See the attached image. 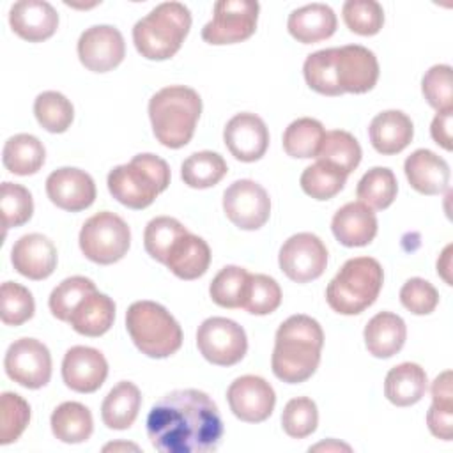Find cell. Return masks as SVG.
<instances>
[{
    "instance_id": "obj_1",
    "label": "cell",
    "mask_w": 453,
    "mask_h": 453,
    "mask_svg": "<svg viewBox=\"0 0 453 453\" xmlns=\"http://www.w3.org/2000/svg\"><path fill=\"white\" fill-rule=\"evenodd\" d=\"M147 435L159 453H209L223 437L214 400L198 389H175L161 396L147 416Z\"/></svg>"
},
{
    "instance_id": "obj_2",
    "label": "cell",
    "mask_w": 453,
    "mask_h": 453,
    "mask_svg": "<svg viewBox=\"0 0 453 453\" xmlns=\"http://www.w3.org/2000/svg\"><path fill=\"white\" fill-rule=\"evenodd\" d=\"M303 73L308 87L317 94H365L379 80V62L372 50L359 44H347L310 53L304 60Z\"/></svg>"
},
{
    "instance_id": "obj_3",
    "label": "cell",
    "mask_w": 453,
    "mask_h": 453,
    "mask_svg": "<svg viewBox=\"0 0 453 453\" xmlns=\"http://www.w3.org/2000/svg\"><path fill=\"white\" fill-rule=\"evenodd\" d=\"M322 347L324 331L315 319L303 313L288 317L274 336L273 373L287 384L308 380L319 368Z\"/></svg>"
},
{
    "instance_id": "obj_4",
    "label": "cell",
    "mask_w": 453,
    "mask_h": 453,
    "mask_svg": "<svg viewBox=\"0 0 453 453\" xmlns=\"http://www.w3.org/2000/svg\"><path fill=\"white\" fill-rule=\"evenodd\" d=\"M202 113V97L195 88L170 85L149 101V119L156 140L168 149L188 145Z\"/></svg>"
},
{
    "instance_id": "obj_5",
    "label": "cell",
    "mask_w": 453,
    "mask_h": 453,
    "mask_svg": "<svg viewBox=\"0 0 453 453\" xmlns=\"http://www.w3.org/2000/svg\"><path fill=\"white\" fill-rule=\"evenodd\" d=\"M191 28V12L180 2H163L133 27L136 51L147 60L172 58Z\"/></svg>"
},
{
    "instance_id": "obj_6",
    "label": "cell",
    "mask_w": 453,
    "mask_h": 453,
    "mask_svg": "<svg viewBox=\"0 0 453 453\" xmlns=\"http://www.w3.org/2000/svg\"><path fill=\"white\" fill-rule=\"evenodd\" d=\"M106 184L119 203L136 211L145 209L168 188L170 166L156 154H136L129 163L110 170Z\"/></svg>"
},
{
    "instance_id": "obj_7",
    "label": "cell",
    "mask_w": 453,
    "mask_h": 453,
    "mask_svg": "<svg viewBox=\"0 0 453 453\" xmlns=\"http://www.w3.org/2000/svg\"><path fill=\"white\" fill-rule=\"evenodd\" d=\"M384 271L372 257L347 260L326 288V301L340 315H357L375 303Z\"/></svg>"
},
{
    "instance_id": "obj_8",
    "label": "cell",
    "mask_w": 453,
    "mask_h": 453,
    "mask_svg": "<svg viewBox=\"0 0 453 453\" xmlns=\"http://www.w3.org/2000/svg\"><path fill=\"white\" fill-rule=\"evenodd\" d=\"M126 329L136 349L154 359L175 354L182 345V329L159 303L136 301L126 311Z\"/></svg>"
},
{
    "instance_id": "obj_9",
    "label": "cell",
    "mask_w": 453,
    "mask_h": 453,
    "mask_svg": "<svg viewBox=\"0 0 453 453\" xmlns=\"http://www.w3.org/2000/svg\"><path fill=\"white\" fill-rule=\"evenodd\" d=\"M78 241L81 253L90 262L110 265L127 253L131 246V230L120 216L103 211L83 223Z\"/></svg>"
},
{
    "instance_id": "obj_10",
    "label": "cell",
    "mask_w": 453,
    "mask_h": 453,
    "mask_svg": "<svg viewBox=\"0 0 453 453\" xmlns=\"http://www.w3.org/2000/svg\"><path fill=\"white\" fill-rule=\"evenodd\" d=\"M258 11L255 0H219L214 4L212 19L202 28V39L214 46L242 42L255 34Z\"/></svg>"
},
{
    "instance_id": "obj_11",
    "label": "cell",
    "mask_w": 453,
    "mask_h": 453,
    "mask_svg": "<svg viewBox=\"0 0 453 453\" xmlns=\"http://www.w3.org/2000/svg\"><path fill=\"white\" fill-rule=\"evenodd\" d=\"M196 347L212 365H237L248 350V338L242 326L226 317H209L196 331Z\"/></svg>"
},
{
    "instance_id": "obj_12",
    "label": "cell",
    "mask_w": 453,
    "mask_h": 453,
    "mask_svg": "<svg viewBox=\"0 0 453 453\" xmlns=\"http://www.w3.org/2000/svg\"><path fill=\"white\" fill-rule=\"evenodd\" d=\"M280 269L296 283H308L322 276L327 265V248L310 232L290 235L278 255Z\"/></svg>"
},
{
    "instance_id": "obj_13",
    "label": "cell",
    "mask_w": 453,
    "mask_h": 453,
    "mask_svg": "<svg viewBox=\"0 0 453 453\" xmlns=\"http://www.w3.org/2000/svg\"><path fill=\"white\" fill-rule=\"evenodd\" d=\"M5 373L16 384L39 389L51 379V354L48 347L35 338H19L12 342L4 359Z\"/></svg>"
},
{
    "instance_id": "obj_14",
    "label": "cell",
    "mask_w": 453,
    "mask_h": 453,
    "mask_svg": "<svg viewBox=\"0 0 453 453\" xmlns=\"http://www.w3.org/2000/svg\"><path fill=\"white\" fill-rule=\"evenodd\" d=\"M223 211L237 228L258 230L269 219L271 198L258 182L239 179L225 189Z\"/></svg>"
},
{
    "instance_id": "obj_15",
    "label": "cell",
    "mask_w": 453,
    "mask_h": 453,
    "mask_svg": "<svg viewBox=\"0 0 453 453\" xmlns=\"http://www.w3.org/2000/svg\"><path fill=\"white\" fill-rule=\"evenodd\" d=\"M226 400L235 418L246 423H260L273 414L276 393L265 379L242 375L228 386Z\"/></svg>"
},
{
    "instance_id": "obj_16",
    "label": "cell",
    "mask_w": 453,
    "mask_h": 453,
    "mask_svg": "<svg viewBox=\"0 0 453 453\" xmlns=\"http://www.w3.org/2000/svg\"><path fill=\"white\" fill-rule=\"evenodd\" d=\"M80 62L92 73H108L126 57V42L119 28L94 25L78 39Z\"/></svg>"
},
{
    "instance_id": "obj_17",
    "label": "cell",
    "mask_w": 453,
    "mask_h": 453,
    "mask_svg": "<svg viewBox=\"0 0 453 453\" xmlns=\"http://www.w3.org/2000/svg\"><path fill=\"white\" fill-rule=\"evenodd\" d=\"M223 142L235 159L253 163L258 161L269 147V129L258 115L242 111L226 122Z\"/></svg>"
},
{
    "instance_id": "obj_18",
    "label": "cell",
    "mask_w": 453,
    "mask_h": 453,
    "mask_svg": "<svg viewBox=\"0 0 453 453\" xmlns=\"http://www.w3.org/2000/svg\"><path fill=\"white\" fill-rule=\"evenodd\" d=\"M46 195L58 209L80 212L94 203L96 184L85 170L62 166L48 175Z\"/></svg>"
},
{
    "instance_id": "obj_19",
    "label": "cell",
    "mask_w": 453,
    "mask_h": 453,
    "mask_svg": "<svg viewBox=\"0 0 453 453\" xmlns=\"http://www.w3.org/2000/svg\"><path fill=\"white\" fill-rule=\"evenodd\" d=\"M108 377V361L94 347H71L62 359V379L76 393L97 391Z\"/></svg>"
},
{
    "instance_id": "obj_20",
    "label": "cell",
    "mask_w": 453,
    "mask_h": 453,
    "mask_svg": "<svg viewBox=\"0 0 453 453\" xmlns=\"http://www.w3.org/2000/svg\"><path fill=\"white\" fill-rule=\"evenodd\" d=\"M11 262L21 276L35 281L46 280L57 267V248L42 234H27L14 242Z\"/></svg>"
},
{
    "instance_id": "obj_21",
    "label": "cell",
    "mask_w": 453,
    "mask_h": 453,
    "mask_svg": "<svg viewBox=\"0 0 453 453\" xmlns=\"http://www.w3.org/2000/svg\"><path fill=\"white\" fill-rule=\"evenodd\" d=\"M9 23L16 35L28 42L50 39L58 28L55 7L44 0H19L9 11Z\"/></svg>"
},
{
    "instance_id": "obj_22",
    "label": "cell",
    "mask_w": 453,
    "mask_h": 453,
    "mask_svg": "<svg viewBox=\"0 0 453 453\" xmlns=\"http://www.w3.org/2000/svg\"><path fill=\"white\" fill-rule=\"evenodd\" d=\"M331 230L336 241L347 248L366 246L377 235V218L365 203L349 202L334 212Z\"/></svg>"
},
{
    "instance_id": "obj_23",
    "label": "cell",
    "mask_w": 453,
    "mask_h": 453,
    "mask_svg": "<svg viewBox=\"0 0 453 453\" xmlns=\"http://www.w3.org/2000/svg\"><path fill=\"white\" fill-rule=\"evenodd\" d=\"M409 184L421 195H439L448 189L449 165L434 150L418 149L403 163Z\"/></svg>"
},
{
    "instance_id": "obj_24",
    "label": "cell",
    "mask_w": 453,
    "mask_h": 453,
    "mask_svg": "<svg viewBox=\"0 0 453 453\" xmlns=\"http://www.w3.org/2000/svg\"><path fill=\"white\" fill-rule=\"evenodd\" d=\"M372 147L384 156L402 152L414 136V126L407 113L400 110H386L377 113L368 127Z\"/></svg>"
},
{
    "instance_id": "obj_25",
    "label": "cell",
    "mask_w": 453,
    "mask_h": 453,
    "mask_svg": "<svg viewBox=\"0 0 453 453\" xmlns=\"http://www.w3.org/2000/svg\"><path fill=\"white\" fill-rule=\"evenodd\" d=\"M209 244L189 230L172 244L165 260V265L180 280H196L203 276L209 269Z\"/></svg>"
},
{
    "instance_id": "obj_26",
    "label": "cell",
    "mask_w": 453,
    "mask_h": 453,
    "mask_svg": "<svg viewBox=\"0 0 453 453\" xmlns=\"http://www.w3.org/2000/svg\"><path fill=\"white\" fill-rule=\"evenodd\" d=\"M336 14L326 4H308L288 14V34L303 44L329 39L336 32Z\"/></svg>"
},
{
    "instance_id": "obj_27",
    "label": "cell",
    "mask_w": 453,
    "mask_h": 453,
    "mask_svg": "<svg viewBox=\"0 0 453 453\" xmlns=\"http://www.w3.org/2000/svg\"><path fill=\"white\" fill-rule=\"evenodd\" d=\"M366 350L380 359L398 354L407 338V327L400 315L380 311L373 315L363 331Z\"/></svg>"
},
{
    "instance_id": "obj_28",
    "label": "cell",
    "mask_w": 453,
    "mask_h": 453,
    "mask_svg": "<svg viewBox=\"0 0 453 453\" xmlns=\"http://www.w3.org/2000/svg\"><path fill=\"white\" fill-rule=\"evenodd\" d=\"M113 320H115L113 299L96 288L76 304L67 322L76 333L96 338L104 334L113 326Z\"/></svg>"
},
{
    "instance_id": "obj_29",
    "label": "cell",
    "mask_w": 453,
    "mask_h": 453,
    "mask_svg": "<svg viewBox=\"0 0 453 453\" xmlns=\"http://www.w3.org/2000/svg\"><path fill=\"white\" fill-rule=\"evenodd\" d=\"M428 388L425 370L418 363H400L393 366L384 380V395L396 407L418 403Z\"/></svg>"
},
{
    "instance_id": "obj_30",
    "label": "cell",
    "mask_w": 453,
    "mask_h": 453,
    "mask_svg": "<svg viewBox=\"0 0 453 453\" xmlns=\"http://www.w3.org/2000/svg\"><path fill=\"white\" fill-rule=\"evenodd\" d=\"M142 395L140 389L129 382L122 380L106 395L101 405L103 423L111 430H126L129 428L140 411Z\"/></svg>"
},
{
    "instance_id": "obj_31",
    "label": "cell",
    "mask_w": 453,
    "mask_h": 453,
    "mask_svg": "<svg viewBox=\"0 0 453 453\" xmlns=\"http://www.w3.org/2000/svg\"><path fill=\"white\" fill-rule=\"evenodd\" d=\"M46 159L42 142L28 133L11 136L2 150L4 166L14 175H32L41 170Z\"/></svg>"
},
{
    "instance_id": "obj_32",
    "label": "cell",
    "mask_w": 453,
    "mask_h": 453,
    "mask_svg": "<svg viewBox=\"0 0 453 453\" xmlns=\"http://www.w3.org/2000/svg\"><path fill=\"white\" fill-rule=\"evenodd\" d=\"M53 435L67 444L85 442L94 430L90 411L80 402L60 403L50 418Z\"/></svg>"
},
{
    "instance_id": "obj_33",
    "label": "cell",
    "mask_w": 453,
    "mask_h": 453,
    "mask_svg": "<svg viewBox=\"0 0 453 453\" xmlns=\"http://www.w3.org/2000/svg\"><path fill=\"white\" fill-rule=\"evenodd\" d=\"M361 145L349 131L333 129L324 134L317 152V161H324L349 175L361 163Z\"/></svg>"
},
{
    "instance_id": "obj_34",
    "label": "cell",
    "mask_w": 453,
    "mask_h": 453,
    "mask_svg": "<svg viewBox=\"0 0 453 453\" xmlns=\"http://www.w3.org/2000/svg\"><path fill=\"white\" fill-rule=\"evenodd\" d=\"M226 161L212 150H200L188 156L180 166V177L186 186L205 189L216 186L226 175Z\"/></svg>"
},
{
    "instance_id": "obj_35",
    "label": "cell",
    "mask_w": 453,
    "mask_h": 453,
    "mask_svg": "<svg viewBox=\"0 0 453 453\" xmlns=\"http://www.w3.org/2000/svg\"><path fill=\"white\" fill-rule=\"evenodd\" d=\"M396 191H398V182L393 170L386 166H373L357 182L356 196L366 207L382 211L395 202Z\"/></svg>"
},
{
    "instance_id": "obj_36",
    "label": "cell",
    "mask_w": 453,
    "mask_h": 453,
    "mask_svg": "<svg viewBox=\"0 0 453 453\" xmlns=\"http://www.w3.org/2000/svg\"><path fill=\"white\" fill-rule=\"evenodd\" d=\"M324 126L311 117H301L288 124L283 133V150L299 159L317 157L320 143L324 140Z\"/></svg>"
},
{
    "instance_id": "obj_37",
    "label": "cell",
    "mask_w": 453,
    "mask_h": 453,
    "mask_svg": "<svg viewBox=\"0 0 453 453\" xmlns=\"http://www.w3.org/2000/svg\"><path fill=\"white\" fill-rule=\"evenodd\" d=\"M34 115L46 131L64 133L73 124L74 108L64 94L57 90H46L35 97Z\"/></svg>"
},
{
    "instance_id": "obj_38",
    "label": "cell",
    "mask_w": 453,
    "mask_h": 453,
    "mask_svg": "<svg viewBox=\"0 0 453 453\" xmlns=\"http://www.w3.org/2000/svg\"><path fill=\"white\" fill-rule=\"evenodd\" d=\"M250 273L239 265H225L211 281V299L221 308H242Z\"/></svg>"
},
{
    "instance_id": "obj_39",
    "label": "cell",
    "mask_w": 453,
    "mask_h": 453,
    "mask_svg": "<svg viewBox=\"0 0 453 453\" xmlns=\"http://www.w3.org/2000/svg\"><path fill=\"white\" fill-rule=\"evenodd\" d=\"M345 180H347V175L343 172H340L338 168L324 161H317L306 166L299 179L303 191L315 200L333 198L343 189Z\"/></svg>"
},
{
    "instance_id": "obj_40",
    "label": "cell",
    "mask_w": 453,
    "mask_h": 453,
    "mask_svg": "<svg viewBox=\"0 0 453 453\" xmlns=\"http://www.w3.org/2000/svg\"><path fill=\"white\" fill-rule=\"evenodd\" d=\"M186 232L188 228L179 219L170 216H157L150 219L145 226V232H143L145 251L154 260L165 264L172 244Z\"/></svg>"
},
{
    "instance_id": "obj_41",
    "label": "cell",
    "mask_w": 453,
    "mask_h": 453,
    "mask_svg": "<svg viewBox=\"0 0 453 453\" xmlns=\"http://www.w3.org/2000/svg\"><path fill=\"white\" fill-rule=\"evenodd\" d=\"M281 304V288L267 274H250L242 308L253 315H269Z\"/></svg>"
},
{
    "instance_id": "obj_42",
    "label": "cell",
    "mask_w": 453,
    "mask_h": 453,
    "mask_svg": "<svg viewBox=\"0 0 453 453\" xmlns=\"http://www.w3.org/2000/svg\"><path fill=\"white\" fill-rule=\"evenodd\" d=\"M92 290H96V285L92 280L85 276H71L60 281L53 292L50 294L48 306L53 317H57L62 322H67L76 304Z\"/></svg>"
},
{
    "instance_id": "obj_43",
    "label": "cell",
    "mask_w": 453,
    "mask_h": 453,
    "mask_svg": "<svg viewBox=\"0 0 453 453\" xmlns=\"http://www.w3.org/2000/svg\"><path fill=\"white\" fill-rule=\"evenodd\" d=\"M319 411L311 398L297 396L287 402L281 412L283 432L292 439H304L317 430Z\"/></svg>"
},
{
    "instance_id": "obj_44",
    "label": "cell",
    "mask_w": 453,
    "mask_h": 453,
    "mask_svg": "<svg viewBox=\"0 0 453 453\" xmlns=\"http://www.w3.org/2000/svg\"><path fill=\"white\" fill-rule=\"evenodd\" d=\"M342 16L347 28L357 35H375L384 25V9L375 0H347Z\"/></svg>"
},
{
    "instance_id": "obj_45",
    "label": "cell",
    "mask_w": 453,
    "mask_h": 453,
    "mask_svg": "<svg viewBox=\"0 0 453 453\" xmlns=\"http://www.w3.org/2000/svg\"><path fill=\"white\" fill-rule=\"evenodd\" d=\"M0 444L19 439L30 421V405L18 393L5 391L0 398Z\"/></svg>"
},
{
    "instance_id": "obj_46",
    "label": "cell",
    "mask_w": 453,
    "mask_h": 453,
    "mask_svg": "<svg viewBox=\"0 0 453 453\" xmlns=\"http://www.w3.org/2000/svg\"><path fill=\"white\" fill-rule=\"evenodd\" d=\"M0 205H2V216H4V226H21L25 225L32 214H34V200L30 191L16 182H2L0 188Z\"/></svg>"
},
{
    "instance_id": "obj_47",
    "label": "cell",
    "mask_w": 453,
    "mask_h": 453,
    "mask_svg": "<svg viewBox=\"0 0 453 453\" xmlns=\"http://www.w3.org/2000/svg\"><path fill=\"white\" fill-rule=\"evenodd\" d=\"M421 92L426 103L437 111L453 110V80H451V65L435 64L432 65L423 80Z\"/></svg>"
},
{
    "instance_id": "obj_48",
    "label": "cell",
    "mask_w": 453,
    "mask_h": 453,
    "mask_svg": "<svg viewBox=\"0 0 453 453\" xmlns=\"http://www.w3.org/2000/svg\"><path fill=\"white\" fill-rule=\"evenodd\" d=\"M2 322L5 326H21L34 317L35 303L32 292L16 283L5 281L2 283Z\"/></svg>"
},
{
    "instance_id": "obj_49",
    "label": "cell",
    "mask_w": 453,
    "mask_h": 453,
    "mask_svg": "<svg viewBox=\"0 0 453 453\" xmlns=\"http://www.w3.org/2000/svg\"><path fill=\"white\" fill-rule=\"evenodd\" d=\"M400 303L414 315H428L439 304V292L430 281L411 278L400 288Z\"/></svg>"
},
{
    "instance_id": "obj_50",
    "label": "cell",
    "mask_w": 453,
    "mask_h": 453,
    "mask_svg": "<svg viewBox=\"0 0 453 453\" xmlns=\"http://www.w3.org/2000/svg\"><path fill=\"white\" fill-rule=\"evenodd\" d=\"M426 425L434 437L451 441L453 437V402L432 400L426 412Z\"/></svg>"
},
{
    "instance_id": "obj_51",
    "label": "cell",
    "mask_w": 453,
    "mask_h": 453,
    "mask_svg": "<svg viewBox=\"0 0 453 453\" xmlns=\"http://www.w3.org/2000/svg\"><path fill=\"white\" fill-rule=\"evenodd\" d=\"M451 124H453V110L448 111H437V115L432 120L430 134L437 145H441L444 150H451Z\"/></svg>"
},
{
    "instance_id": "obj_52",
    "label": "cell",
    "mask_w": 453,
    "mask_h": 453,
    "mask_svg": "<svg viewBox=\"0 0 453 453\" xmlns=\"http://www.w3.org/2000/svg\"><path fill=\"white\" fill-rule=\"evenodd\" d=\"M451 250L453 246L448 244L441 255V258L437 260V273L442 276V280L451 285V276H449V271H451Z\"/></svg>"
},
{
    "instance_id": "obj_53",
    "label": "cell",
    "mask_w": 453,
    "mask_h": 453,
    "mask_svg": "<svg viewBox=\"0 0 453 453\" xmlns=\"http://www.w3.org/2000/svg\"><path fill=\"white\" fill-rule=\"evenodd\" d=\"M104 451H110V449H134V451H138V446H134V444H127V442H115V444H106L104 448H103Z\"/></svg>"
},
{
    "instance_id": "obj_54",
    "label": "cell",
    "mask_w": 453,
    "mask_h": 453,
    "mask_svg": "<svg viewBox=\"0 0 453 453\" xmlns=\"http://www.w3.org/2000/svg\"><path fill=\"white\" fill-rule=\"evenodd\" d=\"M319 448H326V449H329V448H338V449H350L349 446H345V444H338V442H333L331 441V444H326V442H322V444H317V446H313V448H310V449H319Z\"/></svg>"
}]
</instances>
